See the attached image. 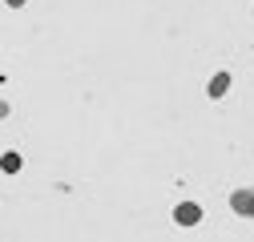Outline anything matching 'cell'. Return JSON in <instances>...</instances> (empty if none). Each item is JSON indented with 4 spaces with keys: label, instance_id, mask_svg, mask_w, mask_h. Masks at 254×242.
Segmentation results:
<instances>
[{
    "label": "cell",
    "instance_id": "5b68a950",
    "mask_svg": "<svg viewBox=\"0 0 254 242\" xmlns=\"http://www.w3.org/2000/svg\"><path fill=\"white\" fill-rule=\"evenodd\" d=\"M8 4H12V8H20V4H24V0H8Z\"/></svg>",
    "mask_w": 254,
    "mask_h": 242
},
{
    "label": "cell",
    "instance_id": "277c9868",
    "mask_svg": "<svg viewBox=\"0 0 254 242\" xmlns=\"http://www.w3.org/2000/svg\"><path fill=\"white\" fill-rule=\"evenodd\" d=\"M0 166H4L8 174H16V170H20V158H16V154H8V158H4V162H0Z\"/></svg>",
    "mask_w": 254,
    "mask_h": 242
},
{
    "label": "cell",
    "instance_id": "7a4b0ae2",
    "mask_svg": "<svg viewBox=\"0 0 254 242\" xmlns=\"http://www.w3.org/2000/svg\"><path fill=\"white\" fill-rule=\"evenodd\" d=\"M174 222L178 226H198L202 222V206L198 202H178L174 206Z\"/></svg>",
    "mask_w": 254,
    "mask_h": 242
},
{
    "label": "cell",
    "instance_id": "3957f363",
    "mask_svg": "<svg viewBox=\"0 0 254 242\" xmlns=\"http://www.w3.org/2000/svg\"><path fill=\"white\" fill-rule=\"evenodd\" d=\"M230 81H234V77H230L226 69H222V73H214V77H210V85H206V93H210L214 101H218V97H226V89H230Z\"/></svg>",
    "mask_w": 254,
    "mask_h": 242
},
{
    "label": "cell",
    "instance_id": "6da1fadb",
    "mask_svg": "<svg viewBox=\"0 0 254 242\" xmlns=\"http://www.w3.org/2000/svg\"><path fill=\"white\" fill-rule=\"evenodd\" d=\"M230 210L238 218H254V186H238L230 194Z\"/></svg>",
    "mask_w": 254,
    "mask_h": 242
}]
</instances>
